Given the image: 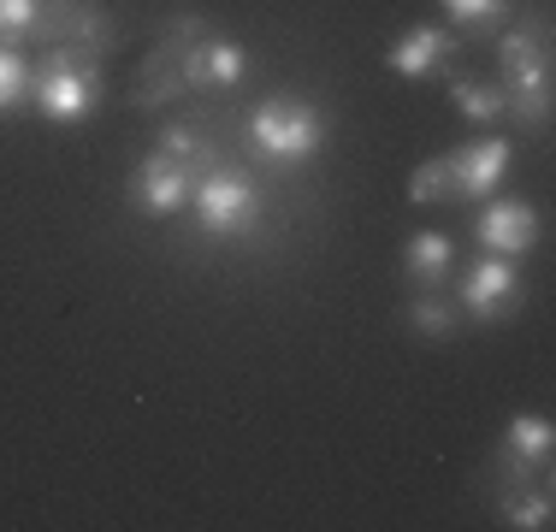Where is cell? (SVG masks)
Here are the masks:
<instances>
[{
  "label": "cell",
  "instance_id": "6da1fadb",
  "mask_svg": "<svg viewBox=\"0 0 556 532\" xmlns=\"http://www.w3.org/2000/svg\"><path fill=\"white\" fill-rule=\"evenodd\" d=\"M497 65H503V101L521 118V130H545V118H551V60H545V48L515 30V36H503Z\"/></svg>",
  "mask_w": 556,
  "mask_h": 532
},
{
  "label": "cell",
  "instance_id": "7a4b0ae2",
  "mask_svg": "<svg viewBox=\"0 0 556 532\" xmlns=\"http://www.w3.org/2000/svg\"><path fill=\"white\" fill-rule=\"evenodd\" d=\"M249 137H255V149L273 154V160H308L326 142V113L314 101L278 96V101H261L255 113H249Z\"/></svg>",
  "mask_w": 556,
  "mask_h": 532
},
{
  "label": "cell",
  "instance_id": "3957f363",
  "mask_svg": "<svg viewBox=\"0 0 556 532\" xmlns=\"http://www.w3.org/2000/svg\"><path fill=\"white\" fill-rule=\"evenodd\" d=\"M101 101V72L84 60L77 48H54L42 65V77H36V106H42V118H54V125H77L84 113H96Z\"/></svg>",
  "mask_w": 556,
  "mask_h": 532
},
{
  "label": "cell",
  "instance_id": "277c9868",
  "mask_svg": "<svg viewBox=\"0 0 556 532\" xmlns=\"http://www.w3.org/2000/svg\"><path fill=\"white\" fill-rule=\"evenodd\" d=\"M195 219H202V231L207 237H243L249 225H255V207H261V195H255V183L243 178V172H207L202 183H195Z\"/></svg>",
  "mask_w": 556,
  "mask_h": 532
},
{
  "label": "cell",
  "instance_id": "5b68a950",
  "mask_svg": "<svg viewBox=\"0 0 556 532\" xmlns=\"http://www.w3.org/2000/svg\"><path fill=\"white\" fill-rule=\"evenodd\" d=\"M527 302L521 290V273L509 266V255H485L468 266V278H462V308H468L480 326H503V319H515Z\"/></svg>",
  "mask_w": 556,
  "mask_h": 532
},
{
  "label": "cell",
  "instance_id": "8992f818",
  "mask_svg": "<svg viewBox=\"0 0 556 532\" xmlns=\"http://www.w3.org/2000/svg\"><path fill=\"white\" fill-rule=\"evenodd\" d=\"M190 195H195V166L190 160H178V154H149L137 172H130V202H137L142 213H178V207H190Z\"/></svg>",
  "mask_w": 556,
  "mask_h": 532
},
{
  "label": "cell",
  "instance_id": "52a82bcc",
  "mask_svg": "<svg viewBox=\"0 0 556 532\" xmlns=\"http://www.w3.org/2000/svg\"><path fill=\"white\" fill-rule=\"evenodd\" d=\"M249 72V53L237 42H225V36H195L190 48H184V77H190V89H237Z\"/></svg>",
  "mask_w": 556,
  "mask_h": 532
},
{
  "label": "cell",
  "instance_id": "ba28073f",
  "mask_svg": "<svg viewBox=\"0 0 556 532\" xmlns=\"http://www.w3.org/2000/svg\"><path fill=\"white\" fill-rule=\"evenodd\" d=\"M473 237H480L492 255H527L539 243V213L527 202H492L473 219Z\"/></svg>",
  "mask_w": 556,
  "mask_h": 532
},
{
  "label": "cell",
  "instance_id": "9c48e42d",
  "mask_svg": "<svg viewBox=\"0 0 556 532\" xmlns=\"http://www.w3.org/2000/svg\"><path fill=\"white\" fill-rule=\"evenodd\" d=\"M450 53H456V36L439 30V24H415V30H403L386 48V60H391L396 77H427V72H439V65H450Z\"/></svg>",
  "mask_w": 556,
  "mask_h": 532
},
{
  "label": "cell",
  "instance_id": "30bf717a",
  "mask_svg": "<svg viewBox=\"0 0 556 532\" xmlns=\"http://www.w3.org/2000/svg\"><path fill=\"white\" fill-rule=\"evenodd\" d=\"M450 172H456V195H492L497 178L509 172V142L503 137H485V142H468V149L450 154Z\"/></svg>",
  "mask_w": 556,
  "mask_h": 532
},
{
  "label": "cell",
  "instance_id": "8fae6325",
  "mask_svg": "<svg viewBox=\"0 0 556 532\" xmlns=\"http://www.w3.org/2000/svg\"><path fill=\"white\" fill-rule=\"evenodd\" d=\"M184 89H190V77H184V42H166L149 53V65L137 72V89H130V101H137V113L142 106H166V101H178Z\"/></svg>",
  "mask_w": 556,
  "mask_h": 532
},
{
  "label": "cell",
  "instance_id": "7c38bea8",
  "mask_svg": "<svg viewBox=\"0 0 556 532\" xmlns=\"http://www.w3.org/2000/svg\"><path fill=\"white\" fill-rule=\"evenodd\" d=\"M551 444H556V432H551L545 415H515L509 438H503V461L521 468V473H533V468H545V461H551Z\"/></svg>",
  "mask_w": 556,
  "mask_h": 532
},
{
  "label": "cell",
  "instance_id": "4fadbf2b",
  "mask_svg": "<svg viewBox=\"0 0 556 532\" xmlns=\"http://www.w3.org/2000/svg\"><path fill=\"white\" fill-rule=\"evenodd\" d=\"M403 273L415 278V284H439V278L450 273V237H444V231H420V237H408V249H403Z\"/></svg>",
  "mask_w": 556,
  "mask_h": 532
},
{
  "label": "cell",
  "instance_id": "5bb4252c",
  "mask_svg": "<svg viewBox=\"0 0 556 532\" xmlns=\"http://www.w3.org/2000/svg\"><path fill=\"white\" fill-rule=\"evenodd\" d=\"M408 202H415V207L456 202V172H450V154H439V160H420V166L408 172Z\"/></svg>",
  "mask_w": 556,
  "mask_h": 532
},
{
  "label": "cell",
  "instance_id": "9a60e30c",
  "mask_svg": "<svg viewBox=\"0 0 556 532\" xmlns=\"http://www.w3.org/2000/svg\"><path fill=\"white\" fill-rule=\"evenodd\" d=\"M450 96H456V113H462V118H473V125H497V118L509 113L503 89L473 84V77H456V84H450Z\"/></svg>",
  "mask_w": 556,
  "mask_h": 532
},
{
  "label": "cell",
  "instance_id": "2e32d148",
  "mask_svg": "<svg viewBox=\"0 0 556 532\" xmlns=\"http://www.w3.org/2000/svg\"><path fill=\"white\" fill-rule=\"evenodd\" d=\"M503 521L515 532H545L551 527V491H509L503 497Z\"/></svg>",
  "mask_w": 556,
  "mask_h": 532
},
{
  "label": "cell",
  "instance_id": "e0dca14e",
  "mask_svg": "<svg viewBox=\"0 0 556 532\" xmlns=\"http://www.w3.org/2000/svg\"><path fill=\"white\" fill-rule=\"evenodd\" d=\"M408 326H415L420 338H456V308H450V302H439V296L427 290V296L408 302Z\"/></svg>",
  "mask_w": 556,
  "mask_h": 532
},
{
  "label": "cell",
  "instance_id": "ac0fdd59",
  "mask_svg": "<svg viewBox=\"0 0 556 532\" xmlns=\"http://www.w3.org/2000/svg\"><path fill=\"white\" fill-rule=\"evenodd\" d=\"M161 149L178 154V160H190V166H214V149H207V137H202L195 125H166Z\"/></svg>",
  "mask_w": 556,
  "mask_h": 532
},
{
  "label": "cell",
  "instance_id": "d6986e66",
  "mask_svg": "<svg viewBox=\"0 0 556 532\" xmlns=\"http://www.w3.org/2000/svg\"><path fill=\"white\" fill-rule=\"evenodd\" d=\"M444 12L456 24H473V30H492V24L509 18V0H444Z\"/></svg>",
  "mask_w": 556,
  "mask_h": 532
},
{
  "label": "cell",
  "instance_id": "ffe728a7",
  "mask_svg": "<svg viewBox=\"0 0 556 532\" xmlns=\"http://www.w3.org/2000/svg\"><path fill=\"white\" fill-rule=\"evenodd\" d=\"M36 24H42V0H0V42L36 30Z\"/></svg>",
  "mask_w": 556,
  "mask_h": 532
},
{
  "label": "cell",
  "instance_id": "44dd1931",
  "mask_svg": "<svg viewBox=\"0 0 556 532\" xmlns=\"http://www.w3.org/2000/svg\"><path fill=\"white\" fill-rule=\"evenodd\" d=\"M18 101H24V60L12 48H0V113H12Z\"/></svg>",
  "mask_w": 556,
  "mask_h": 532
}]
</instances>
